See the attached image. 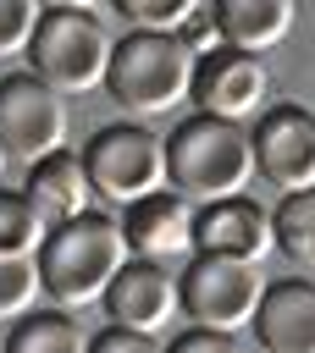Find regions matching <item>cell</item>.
I'll list each match as a JSON object with an SVG mask.
<instances>
[{
    "instance_id": "cell-23",
    "label": "cell",
    "mask_w": 315,
    "mask_h": 353,
    "mask_svg": "<svg viewBox=\"0 0 315 353\" xmlns=\"http://www.w3.org/2000/svg\"><path fill=\"white\" fill-rule=\"evenodd\" d=\"M166 353H238V342H232V336H216V331H193V325H188Z\"/></svg>"
},
{
    "instance_id": "cell-13",
    "label": "cell",
    "mask_w": 315,
    "mask_h": 353,
    "mask_svg": "<svg viewBox=\"0 0 315 353\" xmlns=\"http://www.w3.org/2000/svg\"><path fill=\"white\" fill-rule=\"evenodd\" d=\"M249 325L265 353H315V281L309 276L265 281V298Z\"/></svg>"
},
{
    "instance_id": "cell-22",
    "label": "cell",
    "mask_w": 315,
    "mask_h": 353,
    "mask_svg": "<svg viewBox=\"0 0 315 353\" xmlns=\"http://www.w3.org/2000/svg\"><path fill=\"white\" fill-rule=\"evenodd\" d=\"M88 353H166V347H155V336H133V331L105 325L99 336H88Z\"/></svg>"
},
{
    "instance_id": "cell-1",
    "label": "cell",
    "mask_w": 315,
    "mask_h": 353,
    "mask_svg": "<svg viewBox=\"0 0 315 353\" xmlns=\"http://www.w3.org/2000/svg\"><path fill=\"white\" fill-rule=\"evenodd\" d=\"M127 259L133 254L122 243V226L111 215L88 210V215L44 232L33 270H39V292H50L55 309H94V303H105V292Z\"/></svg>"
},
{
    "instance_id": "cell-21",
    "label": "cell",
    "mask_w": 315,
    "mask_h": 353,
    "mask_svg": "<svg viewBox=\"0 0 315 353\" xmlns=\"http://www.w3.org/2000/svg\"><path fill=\"white\" fill-rule=\"evenodd\" d=\"M33 22H39V6L33 0H0V61L28 50Z\"/></svg>"
},
{
    "instance_id": "cell-6",
    "label": "cell",
    "mask_w": 315,
    "mask_h": 353,
    "mask_svg": "<svg viewBox=\"0 0 315 353\" xmlns=\"http://www.w3.org/2000/svg\"><path fill=\"white\" fill-rule=\"evenodd\" d=\"M265 298V276L260 265H238V259H204L193 254L177 270V309L193 320V331H216V336H238L254 309Z\"/></svg>"
},
{
    "instance_id": "cell-18",
    "label": "cell",
    "mask_w": 315,
    "mask_h": 353,
    "mask_svg": "<svg viewBox=\"0 0 315 353\" xmlns=\"http://www.w3.org/2000/svg\"><path fill=\"white\" fill-rule=\"evenodd\" d=\"M44 221L33 215V204L22 199V188H0V254L6 259H33L44 243Z\"/></svg>"
},
{
    "instance_id": "cell-15",
    "label": "cell",
    "mask_w": 315,
    "mask_h": 353,
    "mask_svg": "<svg viewBox=\"0 0 315 353\" xmlns=\"http://www.w3.org/2000/svg\"><path fill=\"white\" fill-rule=\"evenodd\" d=\"M22 199L33 204V215H39L44 226H66V221H77V215H88V210H94V188H88L83 160H77L72 149H61V154H50V160L28 165Z\"/></svg>"
},
{
    "instance_id": "cell-11",
    "label": "cell",
    "mask_w": 315,
    "mask_h": 353,
    "mask_svg": "<svg viewBox=\"0 0 315 353\" xmlns=\"http://www.w3.org/2000/svg\"><path fill=\"white\" fill-rule=\"evenodd\" d=\"M271 210L243 199H221L193 210V254L204 259H238V265H260L271 254Z\"/></svg>"
},
{
    "instance_id": "cell-4",
    "label": "cell",
    "mask_w": 315,
    "mask_h": 353,
    "mask_svg": "<svg viewBox=\"0 0 315 353\" xmlns=\"http://www.w3.org/2000/svg\"><path fill=\"white\" fill-rule=\"evenodd\" d=\"M193 88V55L166 33H122L111 50L105 94L144 127L149 116H171Z\"/></svg>"
},
{
    "instance_id": "cell-2",
    "label": "cell",
    "mask_w": 315,
    "mask_h": 353,
    "mask_svg": "<svg viewBox=\"0 0 315 353\" xmlns=\"http://www.w3.org/2000/svg\"><path fill=\"white\" fill-rule=\"evenodd\" d=\"M111 28L99 22V11L88 6H39V22H33V39H28V72L72 99V94H99L105 88V72H111Z\"/></svg>"
},
{
    "instance_id": "cell-7",
    "label": "cell",
    "mask_w": 315,
    "mask_h": 353,
    "mask_svg": "<svg viewBox=\"0 0 315 353\" xmlns=\"http://www.w3.org/2000/svg\"><path fill=\"white\" fill-rule=\"evenodd\" d=\"M66 149V99L50 94L33 72L0 77V160L39 165Z\"/></svg>"
},
{
    "instance_id": "cell-3",
    "label": "cell",
    "mask_w": 315,
    "mask_h": 353,
    "mask_svg": "<svg viewBox=\"0 0 315 353\" xmlns=\"http://www.w3.org/2000/svg\"><path fill=\"white\" fill-rule=\"evenodd\" d=\"M166 182L177 199H188L199 210L221 204V199H243V188L254 182L249 132L210 121V116H188L166 138Z\"/></svg>"
},
{
    "instance_id": "cell-24",
    "label": "cell",
    "mask_w": 315,
    "mask_h": 353,
    "mask_svg": "<svg viewBox=\"0 0 315 353\" xmlns=\"http://www.w3.org/2000/svg\"><path fill=\"white\" fill-rule=\"evenodd\" d=\"M0 188H6V160H0Z\"/></svg>"
},
{
    "instance_id": "cell-20",
    "label": "cell",
    "mask_w": 315,
    "mask_h": 353,
    "mask_svg": "<svg viewBox=\"0 0 315 353\" xmlns=\"http://www.w3.org/2000/svg\"><path fill=\"white\" fill-rule=\"evenodd\" d=\"M39 303V270L33 259H6L0 254V320H22Z\"/></svg>"
},
{
    "instance_id": "cell-9",
    "label": "cell",
    "mask_w": 315,
    "mask_h": 353,
    "mask_svg": "<svg viewBox=\"0 0 315 353\" xmlns=\"http://www.w3.org/2000/svg\"><path fill=\"white\" fill-rule=\"evenodd\" d=\"M188 99L199 105L193 116H210V121H249L254 110H265L271 99V66L254 61V55H238V50H210L193 61V88Z\"/></svg>"
},
{
    "instance_id": "cell-19",
    "label": "cell",
    "mask_w": 315,
    "mask_h": 353,
    "mask_svg": "<svg viewBox=\"0 0 315 353\" xmlns=\"http://www.w3.org/2000/svg\"><path fill=\"white\" fill-rule=\"evenodd\" d=\"M199 11V0H116V17L127 22V33H166L177 39V28Z\"/></svg>"
},
{
    "instance_id": "cell-14",
    "label": "cell",
    "mask_w": 315,
    "mask_h": 353,
    "mask_svg": "<svg viewBox=\"0 0 315 353\" xmlns=\"http://www.w3.org/2000/svg\"><path fill=\"white\" fill-rule=\"evenodd\" d=\"M293 17H298L293 0H216L210 6L221 50H238L254 61H265V50H276L293 33Z\"/></svg>"
},
{
    "instance_id": "cell-17",
    "label": "cell",
    "mask_w": 315,
    "mask_h": 353,
    "mask_svg": "<svg viewBox=\"0 0 315 353\" xmlns=\"http://www.w3.org/2000/svg\"><path fill=\"white\" fill-rule=\"evenodd\" d=\"M271 243H276L298 270H315V188H309V193H287V199L271 210Z\"/></svg>"
},
{
    "instance_id": "cell-5",
    "label": "cell",
    "mask_w": 315,
    "mask_h": 353,
    "mask_svg": "<svg viewBox=\"0 0 315 353\" xmlns=\"http://www.w3.org/2000/svg\"><path fill=\"white\" fill-rule=\"evenodd\" d=\"M77 160H83L94 199L122 204V210L166 188V138H155L138 121H105Z\"/></svg>"
},
{
    "instance_id": "cell-16",
    "label": "cell",
    "mask_w": 315,
    "mask_h": 353,
    "mask_svg": "<svg viewBox=\"0 0 315 353\" xmlns=\"http://www.w3.org/2000/svg\"><path fill=\"white\" fill-rule=\"evenodd\" d=\"M0 353H88V331L72 314L55 309H33L11 325V336L0 342Z\"/></svg>"
},
{
    "instance_id": "cell-10",
    "label": "cell",
    "mask_w": 315,
    "mask_h": 353,
    "mask_svg": "<svg viewBox=\"0 0 315 353\" xmlns=\"http://www.w3.org/2000/svg\"><path fill=\"white\" fill-rule=\"evenodd\" d=\"M116 226H122L127 254L144 259V265H166V270H171L177 259H193V204L177 199L171 188L127 204Z\"/></svg>"
},
{
    "instance_id": "cell-8",
    "label": "cell",
    "mask_w": 315,
    "mask_h": 353,
    "mask_svg": "<svg viewBox=\"0 0 315 353\" xmlns=\"http://www.w3.org/2000/svg\"><path fill=\"white\" fill-rule=\"evenodd\" d=\"M254 176L271 182L282 199L315 188V110L304 105H271L260 127L249 132Z\"/></svg>"
},
{
    "instance_id": "cell-12",
    "label": "cell",
    "mask_w": 315,
    "mask_h": 353,
    "mask_svg": "<svg viewBox=\"0 0 315 353\" xmlns=\"http://www.w3.org/2000/svg\"><path fill=\"white\" fill-rule=\"evenodd\" d=\"M105 314H111L116 331L155 336V331L177 314V270H166V265H144V259H127L122 276H116L111 292H105Z\"/></svg>"
}]
</instances>
